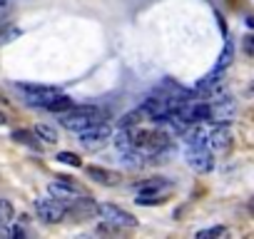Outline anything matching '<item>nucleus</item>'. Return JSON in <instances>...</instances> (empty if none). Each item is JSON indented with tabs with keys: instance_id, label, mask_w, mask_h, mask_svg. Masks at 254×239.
I'll use <instances>...</instances> for the list:
<instances>
[{
	"instance_id": "nucleus-11",
	"label": "nucleus",
	"mask_w": 254,
	"mask_h": 239,
	"mask_svg": "<svg viewBox=\"0 0 254 239\" xmlns=\"http://www.w3.org/2000/svg\"><path fill=\"white\" fill-rule=\"evenodd\" d=\"M142 120H147V117H145V112L137 107V110H132V112L122 115L120 122H117V127H137V125H142Z\"/></svg>"
},
{
	"instance_id": "nucleus-2",
	"label": "nucleus",
	"mask_w": 254,
	"mask_h": 239,
	"mask_svg": "<svg viewBox=\"0 0 254 239\" xmlns=\"http://www.w3.org/2000/svg\"><path fill=\"white\" fill-rule=\"evenodd\" d=\"M110 137H112L110 125L97 122V125H92V127H87V130L80 132V145H82L85 150H90V152H97V150H102V147L110 142Z\"/></svg>"
},
{
	"instance_id": "nucleus-19",
	"label": "nucleus",
	"mask_w": 254,
	"mask_h": 239,
	"mask_svg": "<svg viewBox=\"0 0 254 239\" xmlns=\"http://www.w3.org/2000/svg\"><path fill=\"white\" fill-rule=\"evenodd\" d=\"M227 229L224 227H209V229H199L197 232V239H209V237H224Z\"/></svg>"
},
{
	"instance_id": "nucleus-15",
	"label": "nucleus",
	"mask_w": 254,
	"mask_h": 239,
	"mask_svg": "<svg viewBox=\"0 0 254 239\" xmlns=\"http://www.w3.org/2000/svg\"><path fill=\"white\" fill-rule=\"evenodd\" d=\"M35 135H38V140H43V142H48V145L58 142V132H55V127H50V125H35Z\"/></svg>"
},
{
	"instance_id": "nucleus-9",
	"label": "nucleus",
	"mask_w": 254,
	"mask_h": 239,
	"mask_svg": "<svg viewBox=\"0 0 254 239\" xmlns=\"http://www.w3.org/2000/svg\"><path fill=\"white\" fill-rule=\"evenodd\" d=\"M87 175L95 179V182H100V184H107V187H112V184H117L120 182V175L117 172H110V170H102V167H87Z\"/></svg>"
},
{
	"instance_id": "nucleus-7",
	"label": "nucleus",
	"mask_w": 254,
	"mask_h": 239,
	"mask_svg": "<svg viewBox=\"0 0 254 239\" xmlns=\"http://www.w3.org/2000/svg\"><path fill=\"white\" fill-rule=\"evenodd\" d=\"M25 95H28V100L33 102V105H48L53 97H58L60 92H58V87H45V85H18Z\"/></svg>"
},
{
	"instance_id": "nucleus-3",
	"label": "nucleus",
	"mask_w": 254,
	"mask_h": 239,
	"mask_svg": "<svg viewBox=\"0 0 254 239\" xmlns=\"http://www.w3.org/2000/svg\"><path fill=\"white\" fill-rule=\"evenodd\" d=\"M35 214H38L43 222H48V224H58V222L65 219L67 209H65V204H63L60 199H55V197H40V199H35Z\"/></svg>"
},
{
	"instance_id": "nucleus-10",
	"label": "nucleus",
	"mask_w": 254,
	"mask_h": 239,
	"mask_svg": "<svg viewBox=\"0 0 254 239\" xmlns=\"http://www.w3.org/2000/svg\"><path fill=\"white\" fill-rule=\"evenodd\" d=\"M115 147L125 155V152H130V150H135V140H132V135H130V127H117V132H115Z\"/></svg>"
},
{
	"instance_id": "nucleus-27",
	"label": "nucleus",
	"mask_w": 254,
	"mask_h": 239,
	"mask_svg": "<svg viewBox=\"0 0 254 239\" xmlns=\"http://www.w3.org/2000/svg\"><path fill=\"white\" fill-rule=\"evenodd\" d=\"M249 95H254V82H252V85H249Z\"/></svg>"
},
{
	"instance_id": "nucleus-13",
	"label": "nucleus",
	"mask_w": 254,
	"mask_h": 239,
	"mask_svg": "<svg viewBox=\"0 0 254 239\" xmlns=\"http://www.w3.org/2000/svg\"><path fill=\"white\" fill-rule=\"evenodd\" d=\"M232 60H234V45H232V40H227V45H224V50H222V55H219L214 70H217V72H224V70L232 65Z\"/></svg>"
},
{
	"instance_id": "nucleus-16",
	"label": "nucleus",
	"mask_w": 254,
	"mask_h": 239,
	"mask_svg": "<svg viewBox=\"0 0 254 239\" xmlns=\"http://www.w3.org/2000/svg\"><path fill=\"white\" fill-rule=\"evenodd\" d=\"M13 140L15 142H23V145H30V147H38V135L35 132H28V130H15L13 132Z\"/></svg>"
},
{
	"instance_id": "nucleus-8",
	"label": "nucleus",
	"mask_w": 254,
	"mask_h": 239,
	"mask_svg": "<svg viewBox=\"0 0 254 239\" xmlns=\"http://www.w3.org/2000/svg\"><path fill=\"white\" fill-rule=\"evenodd\" d=\"M209 107H212L209 122H227V125H229V120H232L234 112H237V107H234V102H232L229 97L214 100V102H209Z\"/></svg>"
},
{
	"instance_id": "nucleus-20",
	"label": "nucleus",
	"mask_w": 254,
	"mask_h": 239,
	"mask_svg": "<svg viewBox=\"0 0 254 239\" xmlns=\"http://www.w3.org/2000/svg\"><path fill=\"white\" fill-rule=\"evenodd\" d=\"M20 35V30L18 28H8V30H3L0 33V45H5V43H10L13 38H18Z\"/></svg>"
},
{
	"instance_id": "nucleus-4",
	"label": "nucleus",
	"mask_w": 254,
	"mask_h": 239,
	"mask_svg": "<svg viewBox=\"0 0 254 239\" xmlns=\"http://www.w3.org/2000/svg\"><path fill=\"white\" fill-rule=\"evenodd\" d=\"M212 125H214V127H209V132H207V145H204V147H207L212 155L229 150V145H232L229 125H227V122H212Z\"/></svg>"
},
{
	"instance_id": "nucleus-24",
	"label": "nucleus",
	"mask_w": 254,
	"mask_h": 239,
	"mask_svg": "<svg viewBox=\"0 0 254 239\" xmlns=\"http://www.w3.org/2000/svg\"><path fill=\"white\" fill-rule=\"evenodd\" d=\"M247 28H252V30H254V18H247Z\"/></svg>"
},
{
	"instance_id": "nucleus-14",
	"label": "nucleus",
	"mask_w": 254,
	"mask_h": 239,
	"mask_svg": "<svg viewBox=\"0 0 254 239\" xmlns=\"http://www.w3.org/2000/svg\"><path fill=\"white\" fill-rule=\"evenodd\" d=\"M45 107H48L50 112H67V110H72V107H75V102H72L67 95H58V97H53Z\"/></svg>"
},
{
	"instance_id": "nucleus-18",
	"label": "nucleus",
	"mask_w": 254,
	"mask_h": 239,
	"mask_svg": "<svg viewBox=\"0 0 254 239\" xmlns=\"http://www.w3.org/2000/svg\"><path fill=\"white\" fill-rule=\"evenodd\" d=\"M55 160L63 162V165H67V167H82V160H80L75 152H60Z\"/></svg>"
},
{
	"instance_id": "nucleus-28",
	"label": "nucleus",
	"mask_w": 254,
	"mask_h": 239,
	"mask_svg": "<svg viewBox=\"0 0 254 239\" xmlns=\"http://www.w3.org/2000/svg\"><path fill=\"white\" fill-rule=\"evenodd\" d=\"M0 5H8V0H0Z\"/></svg>"
},
{
	"instance_id": "nucleus-1",
	"label": "nucleus",
	"mask_w": 254,
	"mask_h": 239,
	"mask_svg": "<svg viewBox=\"0 0 254 239\" xmlns=\"http://www.w3.org/2000/svg\"><path fill=\"white\" fill-rule=\"evenodd\" d=\"M97 122H102V115H100V110H97L95 105H75L72 110L63 112V120H60V125H63L65 130L77 132V135H80L82 130L97 125Z\"/></svg>"
},
{
	"instance_id": "nucleus-22",
	"label": "nucleus",
	"mask_w": 254,
	"mask_h": 239,
	"mask_svg": "<svg viewBox=\"0 0 254 239\" xmlns=\"http://www.w3.org/2000/svg\"><path fill=\"white\" fill-rule=\"evenodd\" d=\"M10 232V237H25V232L20 229V227H13V229H8Z\"/></svg>"
},
{
	"instance_id": "nucleus-17",
	"label": "nucleus",
	"mask_w": 254,
	"mask_h": 239,
	"mask_svg": "<svg viewBox=\"0 0 254 239\" xmlns=\"http://www.w3.org/2000/svg\"><path fill=\"white\" fill-rule=\"evenodd\" d=\"M13 214H15L13 204L8 199H0V224H10L13 222Z\"/></svg>"
},
{
	"instance_id": "nucleus-26",
	"label": "nucleus",
	"mask_w": 254,
	"mask_h": 239,
	"mask_svg": "<svg viewBox=\"0 0 254 239\" xmlns=\"http://www.w3.org/2000/svg\"><path fill=\"white\" fill-rule=\"evenodd\" d=\"M249 212H252V214H254V199H252V202H249Z\"/></svg>"
},
{
	"instance_id": "nucleus-5",
	"label": "nucleus",
	"mask_w": 254,
	"mask_h": 239,
	"mask_svg": "<svg viewBox=\"0 0 254 239\" xmlns=\"http://www.w3.org/2000/svg\"><path fill=\"white\" fill-rule=\"evenodd\" d=\"M185 157H187V165L197 175H209L214 170V155L207 147H187Z\"/></svg>"
},
{
	"instance_id": "nucleus-6",
	"label": "nucleus",
	"mask_w": 254,
	"mask_h": 239,
	"mask_svg": "<svg viewBox=\"0 0 254 239\" xmlns=\"http://www.w3.org/2000/svg\"><path fill=\"white\" fill-rule=\"evenodd\" d=\"M97 214L105 222L115 224V227H137V219L130 212H125L122 207H117V204H100L97 207Z\"/></svg>"
},
{
	"instance_id": "nucleus-21",
	"label": "nucleus",
	"mask_w": 254,
	"mask_h": 239,
	"mask_svg": "<svg viewBox=\"0 0 254 239\" xmlns=\"http://www.w3.org/2000/svg\"><path fill=\"white\" fill-rule=\"evenodd\" d=\"M242 48H244V53H247L249 58H254V35H247V38L242 40Z\"/></svg>"
},
{
	"instance_id": "nucleus-23",
	"label": "nucleus",
	"mask_w": 254,
	"mask_h": 239,
	"mask_svg": "<svg viewBox=\"0 0 254 239\" xmlns=\"http://www.w3.org/2000/svg\"><path fill=\"white\" fill-rule=\"evenodd\" d=\"M5 13H8V10H5V5H0V23L5 20Z\"/></svg>"
},
{
	"instance_id": "nucleus-25",
	"label": "nucleus",
	"mask_w": 254,
	"mask_h": 239,
	"mask_svg": "<svg viewBox=\"0 0 254 239\" xmlns=\"http://www.w3.org/2000/svg\"><path fill=\"white\" fill-rule=\"evenodd\" d=\"M0 125H5V115L3 112H0Z\"/></svg>"
},
{
	"instance_id": "nucleus-12",
	"label": "nucleus",
	"mask_w": 254,
	"mask_h": 239,
	"mask_svg": "<svg viewBox=\"0 0 254 239\" xmlns=\"http://www.w3.org/2000/svg\"><path fill=\"white\" fill-rule=\"evenodd\" d=\"M167 187H170V182H167L165 177H152V179L137 184V192H152V194H160V189H167Z\"/></svg>"
}]
</instances>
